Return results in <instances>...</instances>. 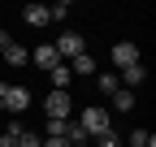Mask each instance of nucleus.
Segmentation results:
<instances>
[{"instance_id":"9b49d317","label":"nucleus","mask_w":156,"mask_h":147,"mask_svg":"<svg viewBox=\"0 0 156 147\" xmlns=\"http://www.w3.org/2000/svg\"><path fill=\"white\" fill-rule=\"evenodd\" d=\"M95 87H100V95H113V91L122 87V82H117V69H104V74H95Z\"/></svg>"},{"instance_id":"f3484780","label":"nucleus","mask_w":156,"mask_h":147,"mask_svg":"<svg viewBox=\"0 0 156 147\" xmlns=\"http://www.w3.org/2000/svg\"><path fill=\"white\" fill-rule=\"evenodd\" d=\"M39 143H44V138L30 134V130H22V138H17V147H39Z\"/></svg>"},{"instance_id":"aec40b11","label":"nucleus","mask_w":156,"mask_h":147,"mask_svg":"<svg viewBox=\"0 0 156 147\" xmlns=\"http://www.w3.org/2000/svg\"><path fill=\"white\" fill-rule=\"evenodd\" d=\"M0 113H5V104H0Z\"/></svg>"},{"instance_id":"f8f14e48","label":"nucleus","mask_w":156,"mask_h":147,"mask_svg":"<svg viewBox=\"0 0 156 147\" xmlns=\"http://www.w3.org/2000/svg\"><path fill=\"white\" fill-rule=\"evenodd\" d=\"M17 138H22V121L9 117V130H0V147H17Z\"/></svg>"},{"instance_id":"7ed1b4c3","label":"nucleus","mask_w":156,"mask_h":147,"mask_svg":"<svg viewBox=\"0 0 156 147\" xmlns=\"http://www.w3.org/2000/svg\"><path fill=\"white\" fill-rule=\"evenodd\" d=\"M52 48H56V61H61V65H69L74 56H83V52H87L83 35H74V30H65V35H61V39H56Z\"/></svg>"},{"instance_id":"20e7f679","label":"nucleus","mask_w":156,"mask_h":147,"mask_svg":"<svg viewBox=\"0 0 156 147\" xmlns=\"http://www.w3.org/2000/svg\"><path fill=\"white\" fill-rule=\"evenodd\" d=\"M44 113H48V121H65V117L74 113V100H69V91H52V95L44 100Z\"/></svg>"},{"instance_id":"a211bd4d","label":"nucleus","mask_w":156,"mask_h":147,"mask_svg":"<svg viewBox=\"0 0 156 147\" xmlns=\"http://www.w3.org/2000/svg\"><path fill=\"white\" fill-rule=\"evenodd\" d=\"M39 147H69V143H65V138H44Z\"/></svg>"},{"instance_id":"1a4fd4ad","label":"nucleus","mask_w":156,"mask_h":147,"mask_svg":"<svg viewBox=\"0 0 156 147\" xmlns=\"http://www.w3.org/2000/svg\"><path fill=\"white\" fill-rule=\"evenodd\" d=\"M69 74H78V78H91V74H100V69H95V61L83 52V56H74V61H69Z\"/></svg>"},{"instance_id":"423d86ee","label":"nucleus","mask_w":156,"mask_h":147,"mask_svg":"<svg viewBox=\"0 0 156 147\" xmlns=\"http://www.w3.org/2000/svg\"><path fill=\"white\" fill-rule=\"evenodd\" d=\"M143 78H147V65H143V61H139V65H126L122 74H117V82H122L126 91H130V87H139Z\"/></svg>"},{"instance_id":"f257e3e1","label":"nucleus","mask_w":156,"mask_h":147,"mask_svg":"<svg viewBox=\"0 0 156 147\" xmlns=\"http://www.w3.org/2000/svg\"><path fill=\"white\" fill-rule=\"evenodd\" d=\"M78 125H83V134H87V138H100V134H108V130H113V117H108V108L91 104V108H83Z\"/></svg>"},{"instance_id":"39448f33","label":"nucleus","mask_w":156,"mask_h":147,"mask_svg":"<svg viewBox=\"0 0 156 147\" xmlns=\"http://www.w3.org/2000/svg\"><path fill=\"white\" fill-rule=\"evenodd\" d=\"M126 65H139V48H134L130 39L113 43V69H126Z\"/></svg>"},{"instance_id":"4468645a","label":"nucleus","mask_w":156,"mask_h":147,"mask_svg":"<svg viewBox=\"0 0 156 147\" xmlns=\"http://www.w3.org/2000/svg\"><path fill=\"white\" fill-rule=\"evenodd\" d=\"M0 56H5V61H9V65H26V61H30V52H26V48H22V43H9V48H5V52H0Z\"/></svg>"},{"instance_id":"6ab92c4d","label":"nucleus","mask_w":156,"mask_h":147,"mask_svg":"<svg viewBox=\"0 0 156 147\" xmlns=\"http://www.w3.org/2000/svg\"><path fill=\"white\" fill-rule=\"evenodd\" d=\"M74 147H91V143H74Z\"/></svg>"},{"instance_id":"6e6552de","label":"nucleus","mask_w":156,"mask_h":147,"mask_svg":"<svg viewBox=\"0 0 156 147\" xmlns=\"http://www.w3.org/2000/svg\"><path fill=\"white\" fill-rule=\"evenodd\" d=\"M22 17H26V26H48L52 22V17H48V5H26Z\"/></svg>"},{"instance_id":"2eb2a0df","label":"nucleus","mask_w":156,"mask_h":147,"mask_svg":"<svg viewBox=\"0 0 156 147\" xmlns=\"http://www.w3.org/2000/svg\"><path fill=\"white\" fill-rule=\"evenodd\" d=\"M130 147H156V138H152L147 130H134V134H130Z\"/></svg>"},{"instance_id":"ddd939ff","label":"nucleus","mask_w":156,"mask_h":147,"mask_svg":"<svg viewBox=\"0 0 156 147\" xmlns=\"http://www.w3.org/2000/svg\"><path fill=\"white\" fill-rule=\"evenodd\" d=\"M113 108H117V113H130V108H134V91L117 87V91H113Z\"/></svg>"},{"instance_id":"dca6fc26","label":"nucleus","mask_w":156,"mask_h":147,"mask_svg":"<svg viewBox=\"0 0 156 147\" xmlns=\"http://www.w3.org/2000/svg\"><path fill=\"white\" fill-rule=\"evenodd\" d=\"M91 147H122V138H117V134H113V130H108V134H100V138H95V143H91Z\"/></svg>"},{"instance_id":"f03ea898","label":"nucleus","mask_w":156,"mask_h":147,"mask_svg":"<svg viewBox=\"0 0 156 147\" xmlns=\"http://www.w3.org/2000/svg\"><path fill=\"white\" fill-rule=\"evenodd\" d=\"M0 104L9 108V113H26L30 108V91L22 82H0Z\"/></svg>"},{"instance_id":"0eeeda50","label":"nucleus","mask_w":156,"mask_h":147,"mask_svg":"<svg viewBox=\"0 0 156 147\" xmlns=\"http://www.w3.org/2000/svg\"><path fill=\"white\" fill-rule=\"evenodd\" d=\"M30 61H35L39 69H56V65H61V61H56V48H52V43H39V48L30 52Z\"/></svg>"},{"instance_id":"9d476101","label":"nucleus","mask_w":156,"mask_h":147,"mask_svg":"<svg viewBox=\"0 0 156 147\" xmlns=\"http://www.w3.org/2000/svg\"><path fill=\"white\" fill-rule=\"evenodd\" d=\"M48 78H52V87H56V91H69L74 74H69V65H56V69H48Z\"/></svg>"}]
</instances>
